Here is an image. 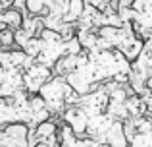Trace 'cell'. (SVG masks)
Returning <instances> with one entry per match:
<instances>
[{"instance_id": "1", "label": "cell", "mask_w": 152, "mask_h": 147, "mask_svg": "<svg viewBox=\"0 0 152 147\" xmlns=\"http://www.w3.org/2000/svg\"><path fill=\"white\" fill-rule=\"evenodd\" d=\"M52 78L50 70L42 64H31L29 68H25V74H21V79H23V85L25 89L29 91H39L46 81Z\"/></svg>"}, {"instance_id": "2", "label": "cell", "mask_w": 152, "mask_h": 147, "mask_svg": "<svg viewBox=\"0 0 152 147\" xmlns=\"http://www.w3.org/2000/svg\"><path fill=\"white\" fill-rule=\"evenodd\" d=\"M2 21H4V25H6V29L15 31V29H19V27H21L23 16H21V12L15 10V8H6V10H4V14H2Z\"/></svg>"}, {"instance_id": "3", "label": "cell", "mask_w": 152, "mask_h": 147, "mask_svg": "<svg viewBox=\"0 0 152 147\" xmlns=\"http://www.w3.org/2000/svg\"><path fill=\"white\" fill-rule=\"evenodd\" d=\"M150 6H152V0H133V4H131L133 12H145Z\"/></svg>"}]
</instances>
